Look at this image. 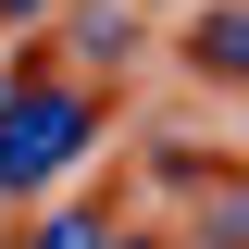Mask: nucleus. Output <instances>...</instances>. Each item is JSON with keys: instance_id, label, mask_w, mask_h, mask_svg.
<instances>
[{"instance_id": "nucleus-5", "label": "nucleus", "mask_w": 249, "mask_h": 249, "mask_svg": "<svg viewBox=\"0 0 249 249\" xmlns=\"http://www.w3.org/2000/svg\"><path fill=\"white\" fill-rule=\"evenodd\" d=\"M112 249H150V237H112Z\"/></svg>"}, {"instance_id": "nucleus-3", "label": "nucleus", "mask_w": 249, "mask_h": 249, "mask_svg": "<svg viewBox=\"0 0 249 249\" xmlns=\"http://www.w3.org/2000/svg\"><path fill=\"white\" fill-rule=\"evenodd\" d=\"M37 249H112V237H100V212H62V224H37Z\"/></svg>"}, {"instance_id": "nucleus-1", "label": "nucleus", "mask_w": 249, "mask_h": 249, "mask_svg": "<svg viewBox=\"0 0 249 249\" xmlns=\"http://www.w3.org/2000/svg\"><path fill=\"white\" fill-rule=\"evenodd\" d=\"M88 137H100V100L88 88H13V100H0V199L50 187Z\"/></svg>"}, {"instance_id": "nucleus-2", "label": "nucleus", "mask_w": 249, "mask_h": 249, "mask_svg": "<svg viewBox=\"0 0 249 249\" xmlns=\"http://www.w3.org/2000/svg\"><path fill=\"white\" fill-rule=\"evenodd\" d=\"M187 62H199V75H237V88H249V13H199V25H187Z\"/></svg>"}, {"instance_id": "nucleus-4", "label": "nucleus", "mask_w": 249, "mask_h": 249, "mask_svg": "<svg viewBox=\"0 0 249 249\" xmlns=\"http://www.w3.org/2000/svg\"><path fill=\"white\" fill-rule=\"evenodd\" d=\"M37 13H50V0H0V25H37Z\"/></svg>"}]
</instances>
